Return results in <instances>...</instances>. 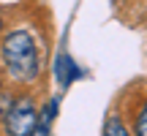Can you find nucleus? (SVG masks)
Returning <instances> with one entry per match:
<instances>
[{"label": "nucleus", "mask_w": 147, "mask_h": 136, "mask_svg": "<svg viewBox=\"0 0 147 136\" xmlns=\"http://www.w3.org/2000/svg\"><path fill=\"white\" fill-rule=\"evenodd\" d=\"M0 63L19 84H30L41 73V49L30 30H8L0 36Z\"/></svg>", "instance_id": "nucleus-1"}, {"label": "nucleus", "mask_w": 147, "mask_h": 136, "mask_svg": "<svg viewBox=\"0 0 147 136\" xmlns=\"http://www.w3.org/2000/svg\"><path fill=\"white\" fill-rule=\"evenodd\" d=\"M38 123V112L30 95H16L11 104L8 114L3 117V131L5 136H30V131Z\"/></svg>", "instance_id": "nucleus-2"}, {"label": "nucleus", "mask_w": 147, "mask_h": 136, "mask_svg": "<svg viewBox=\"0 0 147 136\" xmlns=\"http://www.w3.org/2000/svg\"><path fill=\"white\" fill-rule=\"evenodd\" d=\"M55 76L60 79V84H71L79 76V68L74 65V60L68 55H57V60H55Z\"/></svg>", "instance_id": "nucleus-3"}, {"label": "nucleus", "mask_w": 147, "mask_h": 136, "mask_svg": "<svg viewBox=\"0 0 147 136\" xmlns=\"http://www.w3.org/2000/svg\"><path fill=\"white\" fill-rule=\"evenodd\" d=\"M104 136H131V133H128L125 123H123L120 117H109L106 125H104Z\"/></svg>", "instance_id": "nucleus-4"}, {"label": "nucleus", "mask_w": 147, "mask_h": 136, "mask_svg": "<svg viewBox=\"0 0 147 136\" xmlns=\"http://www.w3.org/2000/svg\"><path fill=\"white\" fill-rule=\"evenodd\" d=\"M134 131H136V136H147V101L142 104V109L136 112V120H134Z\"/></svg>", "instance_id": "nucleus-5"}, {"label": "nucleus", "mask_w": 147, "mask_h": 136, "mask_svg": "<svg viewBox=\"0 0 147 136\" xmlns=\"http://www.w3.org/2000/svg\"><path fill=\"white\" fill-rule=\"evenodd\" d=\"M11 104H14V98H11V95H3V90H0V123H3V117L8 114Z\"/></svg>", "instance_id": "nucleus-6"}, {"label": "nucleus", "mask_w": 147, "mask_h": 136, "mask_svg": "<svg viewBox=\"0 0 147 136\" xmlns=\"http://www.w3.org/2000/svg\"><path fill=\"white\" fill-rule=\"evenodd\" d=\"M30 136H49V128L41 125V123H36V128L30 131Z\"/></svg>", "instance_id": "nucleus-7"}, {"label": "nucleus", "mask_w": 147, "mask_h": 136, "mask_svg": "<svg viewBox=\"0 0 147 136\" xmlns=\"http://www.w3.org/2000/svg\"><path fill=\"white\" fill-rule=\"evenodd\" d=\"M0 36H3V16H0Z\"/></svg>", "instance_id": "nucleus-8"}, {"label": "nucleus", "mask_w": 147, "mask_h": 136, "mask_svg": "<svg viewBox=\"0 0 147 136\" xmlns=\"http://www.w3.org/2000/svg\"><path fill=\"white\" fill-rule=\"evenodd\" d=\"M0 90H3V73H0Z\"/></svg>", "instance_id": "nucleus-9"}]
</instances>
